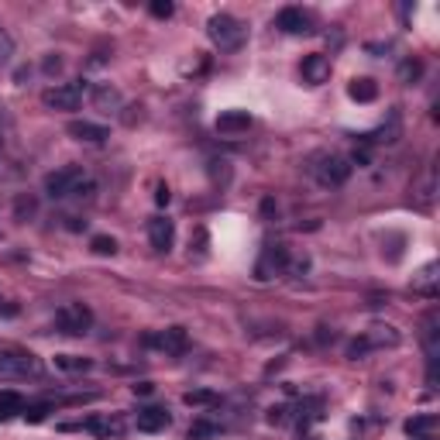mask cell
<instances>
[{
    "mask_svg": "<svg viewBox=\"0 0 440 440\" xmlns=\"http://www.w3.org/2000/svg\"><path fill=\"white\" fill-rule=\"evenodd\" d=\"M45 193H48L52 200L83 196V193H93V179L86 175L83 165H62V169L45 175Z\"/></svg>",
    "mask_w": 440,
    "mask_h": 440,
    "instance_id": "cell-1",
    "label": "cell"
},
{
    "mask_svg": "<svg viewBox=\"0 0 440 440\" xmlns=\"http://www.w3.org/2000/svg\"><path fill=\"white\" fill-rule=\"evenodd\" d=\"M41 375V362L24 347H0V382H28Z\"/></svg>",
    "mask_w": 440,
    "mask_h": 440,
    "instance_id": "cell-2",
    "label": "cell"
},
{
    "mask_svg": "<svg viewBox=\"0 0 440 440\" xmlns=\"http://www.w3.org/2000/svg\"><path fill=\"white\" fill-rule=\"evenodd\" d=\"M351 162H347L344 155L337 152H320L313 155V165H309V173H313V179L320 183V186H327V190H337V186H344L347 179H351Z\"/></svg>",
    "mask_w": 440,
    "mask_h": 440,
    "instance_id": "cell-3",
    "label": "cell"
},
{
    "mask_svg": "<svg viewBox=\"0 0 440 440\" xmlns=\"http://www.w3.org/2000/svg\"><path fill=\"white\" fill-rule=\"evenodd\" d=\"M207 35H210V41L220 52H237L245 45V39H248V28L234 18V14H213L207 21Z\"/></svg>",
    "mask_w": 440,
    "mask_h": 440,
    "instance_id": "cell-4",
    "label": "cell"
},
{
    "mask_svg": "<svg viewBox=\"0 0 440 440\" xmlns=\"http://www.w3.org/2000/svg\"><path fill=\"white\" fill-rule=\"evenodd\" d=\"M83 96H86V83L76 79V83H56V86H48L41 93V103L48 111H76L79 103H83Z\"/></svg>",
    "mask_w": 440,
    "mask_h": 440,
    "instance_id": "cell-5",
    "label": "cell"
},
{
    "mask_svg": "<svg viewBox=\"0 0 440 440\" xmlns=\"http://www.w3.org/2000/svg\"><path fill=\"white\" fill-rule=\"evenodd\" d=\"M56 327L62 334H69V337H79V334H86L93 327V313L83 303H66V307L56 309Z\"/></svg>",
    "mask_w": 440,
    "mask_h": 440,
    "instance_id": "cell-6",
    "label": "cell"
},
{
    "mask_svg": "<svg viewBox=\"0 0 440 440\" xmlns=\"http://www.w3.org/2000/svg\"><path fill=\"white\" fill-rule=\"evenodd\" d=\"M145 344L155 347V351H162V354H183V351L190 347V337H186V330H183V327H169V330L148 334V337H145Z\"/></svg>",
    "mask_w": 440,
    "mask_h": 440,
    "instance_id": "cell-7",
    "label": "cell"
},
{
    "mask_svg": "<svg viewBox=\"0 0 440 440\" xmlns=\"http://www.w3.org/2000/svg\"><path fill=\"white\" fill-rule=\"evenodd\" d=\"M309 24H313V18H309L303 7H282L279 18H275V28L286 31V35H307V31H313Z\"/></svg>",
    "mask_w": 440,
    "mask_h": 440,
    "instance_id": "cell-8",
    "label": "cell"
},
{
    "mask_svg": "<svg viewBox=\"0 0 440 440\" xmlns=\"http://www.w3.org/2000/svg\"><path fill=\"white\" fill-rule=\"evenodd\" d=\"M90 103L96 111H103V114H117L124 107V96L111 83H96V86H90Z\"/></svg>",
    "mask_w": 440,
    "mask_h": 440,
    "instance_id": "cell-9",
    "label": "cell"
},
{
    "mask_svg": "<svg viewBox=\"0 0 440 440\" xmlns=\"http://www.w3.org/2000/svg\"><path fill=\"white\" fill-rule=\"evenodd\" d=\"M148 241L155 251H169L175 245V224L169 217H152L148 220Z\"/></svg>",
    "mask_w": 440,
    "mask_h": 440,
    "instance_id": "cell-10",
    "label": "cell"
},
{
    "mask_svg": "<svg viewBox=\"0 0 440 440\" xmlns=\"http://www.w3.org/2000/svg\"><path fill=\"white\" fill-rule=\"evenodd\" d=\"M300 73H303V83H309V86H320V83H327V79H330V58L320 56V52H313V56L303 58Z\"/></svg>",
    "mask_w": 440,
    "mask_h": 440,
    "instance_id": "cell-11",
    "label": "cell"
},
{
    "mask_svg": "<svg viewBox=\"0 0 440 440\" xmlns=\"http://www.w3.org/2000/svg\"><path fill=\"white\" fill-rule=\"evenodd\" d=\"M248 128H251L248 111H224V114L217 117V134H224V138H237V134H245Z\"/></svg>",
    "mask_w": 440,
    "mask_h": 440,
    "instance_id": "cell-12",
    "label": "cell"
},
{
    "mask_svg": "<svg viewBox=\"0 0 440 440\" xmlns=\"http://www.w3.org/2000/svg\"><path fill=\"white\" fill-rule=\"evenodd\" d=\"M399 134H402V117L392 111L389 121H382L375 131L364 134V141H372V145H392V141H399Z\"/></svg>",
    "mask_w": 440,
    "mask_h": 440,
    "instance_id": "cell-13",
    "label": "cell"
},
{
    "mask_svg": "<svg viewBox=\"0 0 440 440\" xmlns=\"http://www.w3.org/2000/svg\"><path fill=\"white\" fill-rule=\"evenodd\" d=\"M134 423H138V430H141V434H158V430H165V426H169V413H165V409H158V406H145V409H138Z\"/></svg>",
    "mask_w": 440,
    "mask_h": 440,
    "instance_id": "cell-14",
    "label": "cell"
},
{
    "mask_svg": "<svg viewBox=\"0 0 440 440\" xmlns=\"http://www.w3.org/2000/svg\"><path fill=\"white\" fill-rule=\"evenodd\" d=\"M282 268H289V251L282 248V245H268L265 248V258L258 262V279H268L272 272H282Z\"/></svg>",
    "mask_w": 440,
    "mask_h": 440,
    "instance_id": "cell-15",
    "label": "cell"
},
{
    "mask_svg": "<svg viewBox=\"0 0 440 440\" xmlns=\"http://www.w3.org/2000/svg\"><path fill=\"white\" fill-rule=\"evenodd\" d=\"M69 134L76 138V141H86V145H103L111 131L103 128V124H93V121H73L69 124Z\"/></svg>",
    "mask_w": 440,
    "mask_h": 440,
    "instance_id": "cell-16",
    "label": "cell"
},
{
    "mask_svg": "<svg viewBox=\"0 0 440 440\" xmlns=\"http://www.w3.org/2000/svg\"><path fill=\"white\" fill-rule=\"evenodd\" d=\"M362 337H364V344H368V351H375V347H396V344H399V330H396V327H389V324L368 327Z\"/></svg>",
    "mask_w": 440,
    "mask_h": 440,
    "instance_id": "cell-17",
    "label": "cell"
},
{
    "mask_svg": "<svg viewBox=\"0 0 440 440\" xmlns=\"http://www.w3.org/2000/svg\"><path fill=\"white\" fill-rule=\"evenodd\" d=\"M347 93H351V100H358V103H372L375 96H379V83L375 79H351V86H347Z\"/></svg>",
    "mask_w": 440,
    "mask_h": 440,
    "instance_id": "cell-18",
    "label": "cell"
},
{
    "mask_svg": "<svg viewBox=\"0 0 440 440\" xmlns=\"http://www.w3.org/2000/svg\"><path fill=\"white\" fill-rule=\"evenodd\" d=\"M413 289H416V292H426V296H434V292H437V262L423 265L420 272L413 275Z\"/></svg>",
    "mask_w": 440,
    "mask_h": 440,
    "instance_id": "cell-19",
    "label": "cell"
},
{
    "mask_svg": "<svg viewBox=\"0 0 440 440\" xmlns=\"http://www.w3.org/2000/svg\"><path fill=\"white\" fill-rule=\"evenodd\" d=\"M24 409H28L24 396H18V392H0V420H11V416H18Z\"/></svg>",
    "mask_w": 440,
    "mask_h": 440,
    "instance_id": "cell-20",
    "label": "cell"
},
{
    "mask_svg": "<svg viewBox=\"0 0 440 440\" xmlns=\"http://www.w3.org/2000/svg\"><path fill=\"white\" fill-rule=\"evenodd\" d=\"M56 368H62V372H86L90 362H86V358H76V354H58Z\"/></svg>",
    "mask_w": 440,
    "mask_h": 440,
    "instance_id": "cell-21",
    "label": "cell"
},
{
    "mask_svg": "<svg viewBox=\"0 0 440 440\" xmlns=\"http://www.w3.org/2000/svg\"><path fill=\"white\" fill-rule=\"evenodd\" d=\"M86 426H90V430H93V434H100V437H117V434H121V423H111V420H90L86 423Z\"/></svg>",
    "mask_w": 440,
    "mask_h": 440,
    "instance_id": "cell-22",
    "label": "cell"
},
{
    "mask_svg": "<svg viewBox=\"0 0 440 440\" xmlns=\"http://www.w3.org/2000/svg\"><path fill=\"white\" fill-rule=\"evenodd\" d=\"M213 434H217V426H213V423H207V420H196L190 426V440H210Z\"/></svg>",
    "mask_w": 440,
    "mask_h": 440,
    "instance_id": "cell-23",
    "label": "cell"
},
{
    "mask_svg": "<svg viewBox=\"0 0 440 440\" xmlns=\"http://www.w3.org/2000/svg\"><path fill=\"white\" fill-rule=\"evenodd\" d=\"M11 58H14V39H11V35L0 28V69H4Z\"/></svg>",
    "mask_w": 440,
    "mask_h": 440,
    "instance_id": "cell-24",
    "label": "cell"
},
{
    "mask_svg": "<svg viewBox=\"0 0 440 440\" xmlns=\"http://www.w3.org/2000/svg\"><path fill=\"white\" fill-rule=\"evenodd\" d=\"M90 248H93L96 255H114V251H117V241H114V237H107V234H96L93 241H90Z\"/></svg>",
    "mask_w": 440,
    "mask_h": 440,
    "instance_id": "cell-25",
    "label": "cell"
},
{
    "mask_svg": "<svg viewBox=\"0 0 440 440\" xmlns=\"http://www.w3.org/2000/svg\"><path fill=\"white\" fill-rule=\"evenodd\" d=\"M148 11H152V18H173L175 4H173V0H152V4H148Z\"/></svg>",
    "mask_w": 440,
    "mask_h": 440,
    "instance_id": "cell-26",
    "label": "cell"
},
{
    "mask_svg": "<svg viewBox=\"0 0 440 440\" xmlns=\"http://www.w3.org/2000/svg\"><path fill=\"white\" fill-rule=\"evenodd\" d=\"M420 73H423V66H420V62H413V58H409V62H402L399 79H402V83H416V79H420Z\"/></svg>",
    "mask_w": 440,
    "mask_h": 440,
    "instance_id": "cell-27",
    "label": "cell"
},
{
    "mask_svg": "<svg viewBox=\"0 0 440 440\" xmlns=\"http://www.w3.org/2000/svg\"><path fill=\"white\" fill-rule=\"evenodd\" d=\"M183 399H186V406H213L217 396H213V392H186Z\"/></svg>",
    "mask_w": 440,
    "mask_h": 440,
    "instance_id": "cell-28",
    "label": "cell"
},
{
    "mask_svg": "<svg viewBox=\"0 0 440 440\" xmlns=\"http://www.w3.org/2000/svg\"><path fill=\"white\" fill-rule=\"evenodd\" d=\"M35 210H39V203H35V200H31V196H21L18 200V220H28V217H35Z\"/></svg>",
    "mask_w": 440,
    "mask_h": 440,
    "instance_id": "cell-29",
    "label": "cell"
},
{
    "mask_svg": "<svg viewBox=\"0 0 440 440\" xmlns=\"http://www.w3.org/2000/svg\"><path fill=\"white\" fill-rule=\"evenodd\" d=\"M45 413H48V406H28V409H24V420L41 423V420H45Z\"/></svg>",
    "mask_w": 440,
    "mask_h": 440,
    "instance_id": "cell-30",
    "label": "cell"
},
{
    "mask_svg": "<svg viewBox=\"0 0 440 440\" xmlns=\"http://www.w3.org/2000/svg\"><path fill=\"white\" fill-rule=\"evenodd\" d=\"M45 73H48V76L62 73V58H56V56H48V58H45Z\"/></svg>",
    "mask_w": 440,
    "mask_h": 440,
    "instance_id": "cell-31",
    "label": "cell"
},
{
    "mask_svg": "<svg viewBox=\"0 0 440 440\" xmlns=\"http://www.w3.org/2000/svg\"><path fill=\"white\" fill-rule=\"evenodd\" d=\"M169 196H173V193H169V186H158V190H155V203H158V207H165V203H169Z\"/></svg>",
    "mask_w": 440,
    "mask_h": 440,
    "instance_id": "cell-32",
    "label": "cell"
},
{
    "mask_svg": "<svg viewBox=\"0 0 440 440\" xmlns=\"http://www.w3.org/2000/svg\"><path fill=\"white\" fill-rule=\"evenodd\" d=\"M152 392H155L152 382H138V385H134V396H152Z\"/></svg>",
    "mask_w": 440,
    "mask_h": 440,
    "instance_id": "cell-33",
    "label": "cell"
}]
</instances>
